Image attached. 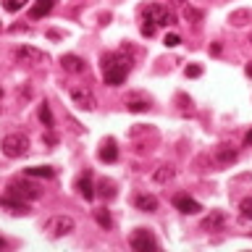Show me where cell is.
<instances>
[{"label": "cell", "mask_w": 252, "mask_h": 252, "mask_svg": "<svg viewBox=\"0 0 252 252\" xmlns=\"http://www.w3.org/2000/svg\"><path fill=\"white\" fill-rule=\"evenodd\" d=\"M126 50L121 47V50L116 53H102L100 58V68H102V79H105L108 87H118L126 82V76H129L131 71V55H124Z\"/></svg>", "instance_id": "6da1fadb"}, {"label": "cell", "mask_w": 252, "mask_h": 252, "mask_svg": "<svg viewBox=\"0 0 252 252\" xmlns=\"http://www.w3.org/2000/svg\"><path fill=\"white\" fill-rule=\"evenodd\" d=\"M0 150H3L5 158H24L29 153V137L21 131H13V134H5L3 142H0Z\"/></svg>", "instance_id": "7a4b0ae2"}, {"label": "cell", "mask_w": 252, "mask_h": 252, "mask_svg": "<svg viewBox=\"0 0 252 252\" xmlns=\"http://www.w3.org/2000/svg\"><path fill=\"white\" fill-rule=\"evenodd\" d=\"M76 228V220L71 218V216H50L45 220V231L47 236H53V239H61V236H68L71 231Z\"/></svg>", "instance_id": "3957f363"}, {"label": "cell", "mask_w": 252, "mask_h": 252, "mask_svg": "<svg viewBox=\"0 0 252 252\" xmlns=\"http://www.w3.org/2000/svg\"><path fill=\"white\" fill-rule=\"evenodd\" d=\"M5 194H11V197H16V200H24V202H32V200H37L39 194V189L34 187V184H29V181H24V179H13L11 184H8V189H5Z\"/></svg>", "instance_id": "277c9868"}, {"label": "cell", "mask_w": 252, "mask_h": 252, "mask_svg": "<svg viewBox=\"0 0 252 252\" xmlns=\"http://www.w3.org/2000/svg\"><path fill=\"white\" fill-rule=\"evenodd\" d=\"M13 58L19 63H27V66H37V63L47 61V53L37 50V47H32V45H21V47H16V50H13Z\"/></svg>", "instance_id": "5b68a950"}, {"label": "cell", "mask_w": 252, "mask_h": 252, "mask_svg": "<svg viewBox=\"0 0 252 252\" xmlns=\"http://www.w3.org/2000/svg\"><path fill=\"white\" fill-rule=\"evenodd\" d=\"M129 244H131V250H137V252L158 250V239L153 236V231H147V228H137V231L129 236Z\"/></svg>", "instance_id": "8992f818"}, {"label": "cell", "mask_w": 252, "mask_h": 252, "mask_svg": "<svg viewBox=\"0 0 252 252\" xmlns=\"http://www.w3.org/2000/svg\"><path fill=\"white\" fill-rule=\"evenodd\" d=\"M145 16H147V19H153L158 27H173V24H176L173 11H168V8H163V5H158V3H150L145 8Z\"/></svg>", "instance_id": "52a82bcc"}, {"label": "cell", "mask_w": 252, "mask_h": 252, "mask_svg": "<svg viewBox=\"0 0 252 252\" xmlns=\"http://www.w3.org/2000/svg\"><path fill=\"white\" fill-rule=\"evenodd\" d=\"M68 94H71V100H74V105L76 108H82V110H94L97 108V100H94V94H92V90H87V87H71L68 90Z\"/></svg>", "instance_id": "ba28073f"}, {"label": "cell", "mask_w": 252, "mask_h": 252, "mask_svg": "<svg viewBox=\"0 0 252 252\" xmlns=\"http://www.w3.org/2000/svg\"><path fill=\"white\" fill-rule=\"evenodd\" d=\"M173 208H176L179 213H184V216H197V213L202 210V205L197 202V200H192L189 194H184V192H179V194H173Z\"/></svg>", "instance_id": "9c48e42d"}, {"label": "cell", "mask_w": 252, "mask_h": 252, "mask_svg": "<svg viewBox=\"0 0 252 252\" xmlns=\"http://www.w3.org/2000/svg\"><path fill=\"white\" fill-rule=\"evenodd\" d=\"M213 160H216V165H220V168H228L231 163L239 160V153H236L231 145H218L213 150Z\"/></svg>", "instance_id": "30bf717a"}, {"label": "cell", "mask_w": 252, "mask_h": 252, "mask_svg": "<svg viewBox=\"0 0 252 252\" xmlns=\"http://www.w3.org/2000/svg\"><path fill=\"white\" fill-rule=\"evenodd\" d=\"M226 213L223 210H210V216L208 218H202V223H200V228L202 231H220V228L226 226Z\"/></svg>", "instance_id": "8fae6325"}, {"label": "cell", "mask_w": 252, "mask_h": 252, "mask_svg": "<svg viewBox=\"0 0 252 252\" xmlns=\"http://www.w3.org/2000/svg\"><path fill=\"white\" fill-rule=\"evenodd\" d=\"M0 208H5L8 213H13V216H29V205L24 200H16L11 194L0 197Z\"/></svg>", "instance_id": "7c38bea8"}, {"label": "cell", "mask_w": 252, "mask_h": 252, "mask_svg": "<svg viewBox=\"0 0 252 252\" xmlns=\"http://www.w3.org/2000/svg\"><path fill=\"white\" fill-rule=\"evenodd\" d=\"M97 158H100L102 163H116L118 160V147H116V139L113 137L102 139V145L97 150Z\"/></svg>", "instance_id": "4fadbf2b"}, {"label": "cell", "mask_w": 252, "mask_h": 252, "mask_svg": "<svg viewBox=\"0 0 252 252\" xmlns=\"http://www.w3.org/2000/svg\"><path fill=\"white\" fill-rule=\"evenodd\" d=\"M158 197L155 194H147V192H142V194H134V208L142 210V213H155L158 210Z\"/></svg>", "instance_id": "5bb4252c"}, {"label": "cell", "mask_w": 252, "mask_h": 252, "mask_svg": "<svg viewBox=\"0 0 252 252\" xmlns=\"http://www.w3.org/2000/svg\"><path fill=\"white\" fill-rule=\"evenodd\" d=\"M76 192L82 194L87 202H90L92 197H94V187H92V173H90V171H84L82 176L76 179Z\"/></svg>", "instance_id": "9a60e30c"}, {"label": "cell", "mask_w": 252, "mask_h": 252, "mask_svg": "<svg viewBox=\"0 0 252 252\" xmlns=\"http://www.w3.org/2000/svg\"><path fill=\"white\" fill-rule=\"evenodd\" d=\"M61 66H63V71H68V74H84L87 71V63L79 58V55H63Z\"/></svg>", "instance_id": "2e32d148"}, {"label": "cell", "mask_w": 252, "mask_h": 252, "mask_svg": "<svg viewBox=\"0 0 252 252\" xmlns=\"http://www.w3.org/2000/svg\"><path fill=\"white\" fill-rule=\"evenodd\" d=\"M173 176H176V168H173L171 163H163V165H158V168L153 171V181H155V184H168Z\"/></svg>", "instance_id": "e0dca14e"}, {"label": "cell", "mask_w": 252, "mask_h": 252, "mask_svg": "<svg viewBox=\"0 0 252 252\" xmlns=\"http://www.w3.org/2000/svg\"><path fill=\"white\" fill-rule=\"evenodd\" d=\"M53 5H55V0H34V5L29 8V19H42V16H47L53 11Z\"/></svg>", "instance_id": "ac0fdd59"}, {"label": "cell", "mask_w": 252, "mask_h": 252, "mask_svg": "<svg viewBox=\"0 0 252 252\" xmlns=\"http://www.w3.org/2000/svg\"><path fill=\"white\" fill-rule=\"evenodd\" d=\"M27 176H42V179H53L55 176V168L53 165H32V168L24 171Z\"/></svg>", "instance_id": "d6986e66"}, {"label": "cell", "mask_w": 252, "mask_h": 252, "mask_svg": "<svg viewBox=\"0 0 252 252\" xmlns=\"http://www.w3.org/2000/svg\"><path fill=\"white\" fill-rule=\"evenodd\" d=\"M250 19H252V13L247 11V8H239V11H234L231 16H228V21H231L234 27H244Z\"/></svg>", "instance_id": "ffe728a7"}, {"label": "cell", "mask_w": 252, "mask_h": 252, "mask_svg": "<svg viewBox=\"0 0 252 252\" xmlns=\"http://www.w3.org/2000/svg\"><path fill=\"white\" fill-rule=\"evenodd\" d=\"M94 220H97L100 228H113V218H110V213H108L105 208L94 210Z\"/></svg>", "instance_id": "44dd1931"}, {"label": "cell", "mask_w": 252, "mask_h": 252, "mask_svg": "<svg viewBox=\"0 0 252 252\" xmlns=\"http://www.w3.org/2000/svg\"><path fill=\"white\" fill-rule=\"evenodd\" d=\"M202 11L200 8H194V5H184V19H187V24H200L202 21Z\"/></svg>", "instance_id": "7402d4cb"}, {"label": "cell", "mask_w": 252, "mask_h": 252, "mask_svg": "<svg viewBox=\"0 0 252 252\" xmlns=\"http://www.w3.org/2000/svg\"><path fill=\"white\" fill-rule=\"evenodd\" d=\"M39 121H42L45 129H53V110H50V105H47V102H42V105H39Z\"/></svg>", "instance_id": "603a6c76"}, {"label": "cell", "mask_w": 252, "mask_h": 252, "mask_svg": "<svg viewBox=\"0 0 252 252\" xmlns=\"http://www.w3.org/2000/svg\"><path fill=\"white\" fill-rule=\"evenodd\" d=\"M147 108H150V102H147V100H137V97H131L129 102H126V110H131V113H145Z\"/></svg>", "instance_id": "cb8c5ba5"}, {"label": "cell", "mask_w": 252, "mask_h": 252, "mask_svg": "<svg viewBox=\"0 0 252 252\" xmlns=\"http://www.w3.org/2000/svg\"><path fill=\"white\" fill-rule=\"evenodd\" d=\"M97 189H100V194H102V197H108V200H113V197H116V184H113L110 179H102Z\"/></svg>", "instance_id": "d4e9b609"}, {"label": "cell", "mask_w": 252, "mask_h": 252, "mask_svg": "<svg viewBox=\"0 0 252 252\" xmlns=\"http://www.w3.org/2000/svg\"><path fill=\"white\" fill-rule=\"evenodd\" d=\"M155 29H158V24L153 21V19H142V27H139V32H142V37H153L155 34Z\"/></svg>", "instance_id": "484cf974"}, {"label": "cell", "mask_w": 252, "mask_h": 252, "mask_svg": "<svg viewBox=\"0 0 252 252\" xmlns=\"http://www.w3.org/2000/svg\"><path fill=\"white\" fill-rule=\"evenodd\" d=\"M239 216H242L244 220L252 218V197H244V200L239 202Z\"/></svg>", "instance_id": "4316f807"}, {"label": "cell", "mask_w": 252, "mask_h": 252, "mask_svg": "<svg viewBox=\"0 0 252 252\" xmlns=\"http://www.w3.org/2000/svg\"><path fill=\"white\" fill-rule=\"evenodd\" d=\"M27 3H29V0H3V8L8 13H16V11H21Z\"/></svg>", "instance_id": "83f0119b"}, {"label": "cell", "mask_w": 252, "mask_h": 252, "mask_svg": "<svg viewBox=\"0 0 252 252\" xmlns=\"http://www.w3.org/2000/svg\"><path fill=\"white\" fill-rule=\"evenodd\" d=\"M163 45H165V47H176V45H181V37L176 34V32H171V34H165Z\"/></svg>", "instance_id": "f1b7e54d"}, {"label": "cell", "mask_w": 252, "mask_h": 252, "mask_svg": "<svg viewBox=\"0 0 252 252\" xmlns=\"http://www.w3.org/2000/svg\"><path fill=\"white\" fill-rule=\"evenodd\" d=\"M184 74H187L189 79H197V76H202V66L192 63V66H187V68H184Z\"/></svg>", "instance_id": "f546056e"}, {"label": "cell", "mask_w": 252, "mask_h": 252, "mask_svg": "<svg viewBox=\"0 0 252 252\" xmlns=\"http://www.w3.org/2000/svg\"><path fill=\"white\" fill-rule=\"evenodd\" d=\"M244 145H247V147H252V129L247 131V137H244Z\"/></svg>", "instance_id": "4dcf8cb0"}, {"label": "cell", "mask_w": 252, "mask_h": 252, "mask_svg": "<svg viewBox=\"0 0 252 252\" xmlns=\"http://www.w3.org/2000/svg\"><path fill=\"white\" fill-rule=\"evenodd\" d=\"M47 37H50V39H58V37H61V32H55V29H50V32H47Z\"/></svg>", "instance_id": "1f68e13d"}, {"label": "cell", "mask_w": 252, "mask_h": 252, "mask_svg": "<svg viewBox=\"0 0 252 252\" xmlns=\"http://www.w3.org/2000/svg\"><path fill=\"white\" fill-rule=\"evenodd\" d=\"M11 32H27V27H24V24H16V27H11Z\"/></svg>", "instance_id": "d6a6232c"}, {"label": "cell", "mask_w": 252, "mask_h": 252, "mask_svg": "<svg viewBox=\"0 0 252 252\" xmlns=\"http://www.w3.org/2000/svg\"><path fill=\"white\" fill-rule=\"evenodd\" d=\"M244 71H247V76H252V63H247V68H244Z\"/></svg>", "instance_id": "836d02e7"}, {"label": "cell", "mask_w": 252, "mask_h": 252, "mask_svg": "<svg viewBox=\"0 0 252 252\" xmlns=\"http://www.w3.org/2000/svg\"><path fill=\"white\" fill-rule=\"evenodd\" d=\"M5 247V239H3V236H0V250H3Z\"/></svg>", "instance_id": "e575fe53"}, {"label": "cell", "mask_w": 252, "mask_h": 252, "mask_svg": "<svg viewBox=\"0 0 252 252\" xmlns=\"http://www.w3.org/2000/svg\"><path fill=\"white\" fill-rule=\"evenodd\" d=\"M0 94H3V90H0Z\"/></svg>", "instance_id": "d590c367"}, {"label": "cell", "mask_w": 252, "mask_h": 252, "mask_svg": "<svg viewBox=\"0 0 252 252\" xmlns=\"http://www.w3.org/2000/svg\"><path fill=\"white\" fill-rule=\"evenodd\" d=\"M250 42H252V39H250Z\"/></svg>", "instance_id": "8d00e7d4"}]
</instances>
